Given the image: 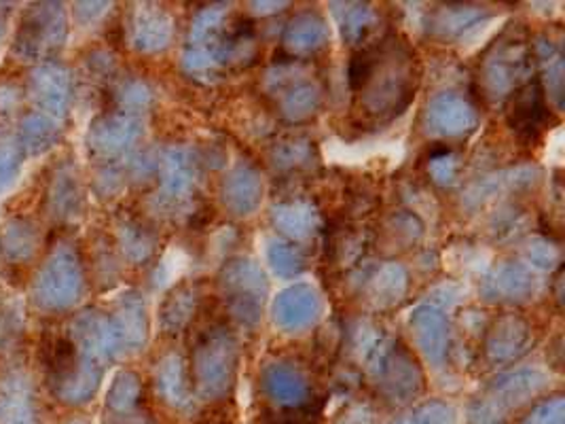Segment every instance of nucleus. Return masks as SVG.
Masks as SVG:
<instances>
[{"mask_svg": "<svg viewBox=\"0 0 565 424\" xmlns=\"http://www.w3.org/2000/svg\"><path fill=\"white\" fill-rule=\"evenodd\" d=\"M413 60L409 47L394 39L364 45L352 55L348 68L350 87L371 117L390 121L409 106L417 87Z\"/></svg>", "mask_w": 565, "mask_h": 424, "instance_id": "nucleus-1", "label": "nucleus"}, {"mask_svg": "<svg viewBox=\"0 0 565 424\" xmlns=\"http://www.w3.org/2000/svg\"><path fill=\"white\" fill-rule=\"evenodd\" d=\"M237 350L225 327H210L193 350V370L198 382L207 389H221L232 380Z\"/></svg>", "mask_w": 565, "mask_h": 424, "instance_id": "nucleus-2", "label": "nucleus"}, {"mask_svg": "<svg viewBox=\"0 0 565 424\" xmlns=\"http://www.w3.org/2000/svg\"><path fill=\"white\" fill-rule=\"evenodd\" d=\"M223 292L227 297V306L235 318L246 325H255L265 299V278L257 265L248 259H237L223 272Z\"/></svg>", "mask_w": 565, "mask_h": 424, "instance_id": "nucleus-3", "label": "nucleus"}, {"mask_svg": "<svg viewBox=\"0 0 565 424\" xmlns=\"http://www.w3.org/2000/svg\"><path fill=\"white\" fill-rule=\"evenodd\" d=\"M507 121L511 130L519 134L523 140H536L540 134L546 130L548 105L544 85L539 77L513 92L507 110Z\"/></svg>", "mask_w": 565, "mask_h": 424, "instance_id": "nucleus-4", "label": "nucleus"}, {"mask_svg": "<svg viewBox=\"0 0 565 424\" xmlns=\"http://www.w3.org/2000/svg\"><path fill=\"white\" fill-rule=\"evenodd\" d=\"M530 62H532V55L527 52L525 41H521L519 36L500 41L493 45V50L486 57L483 80L495 96L507 94L514 83L525 75V71L530 68Z\"/></svg>", "mask_w": 565, "mask_h": 424, "instance_id": "nucleus-5", "label": "nucleus"}, {"mask_svg": "<svg viewBox=\"0 0 565 424\" xmlns=\"http://www.w3.org/2000/svg\"><path fill=\"white\" fill-rule=\"evenodd\" d=\"M320 315V297L309 285H295L274 304V320L284 331H301Z\"/></svg>", "mask_w": 565, "mask_h": 424, "instance_id": "nucleus-6", "label": "nucleus"}, {"mask_svg": "<svg viewBox=\"0 0 565 424\" xmlns=\"http://www.w3.org/2000/svg\"><path fill=\"white\" fill-rule=\"evenodd\" d=\"M426 126L438 136H462L475 130L477 113L456 94H443L426 110Z\"/></svg>", "mask_w": 565, "mask_h": 424, "instance_id": "nucleus-7", "label": "nucleus"}, {"mask_svg": "<svg viewBox=\"0 0 565 424\" xmlns=\"http://www.w3.org/2000/svg\"><path fill=\"white\" fill-rule=\"evenodd\" d=\"M413 336L415 342L422 348V352L433 361L435 365H443L447 357V320L433 308H419L412 317Z\"/></svg>", "mask_w": 565, "mask_h": 424, "instance_id": "nucleus-8", "label": "nucleus"}, {"mask_svg": "<svg viewBox=\"0 0 565 424\" xmlns=\"http://www.w3.org/2000/svg\"><path fill=\"white\" fill-rule=\"evenodd\" d=\"M530 344V327L519 318H502L489 333L488 352L493 361H513Z\"/></svg>", "mask_w": 565, "mask_h": 424, "instance_id": "nucleus-9", "label": "nucleus"}, {"mask_svg": "<svg viewBox=\"0 0 565 424\" xmlns=\"http://www.w3.org/2000/svg\"><path fill=\"white\" fill-rule=\"evenodd\" d=\"M483 292L489 299H507V301L525 299L530 293L534 292V278L521 265H502L486 280Z\"/></svg>", "mask_w": 565, "mask_h": 424, "instance_id": "nucleus-10", "label": "nucleus"}, {"mask_svg": "<svg viewBox=\"0 0 565 424\" xmlns=\"http://www.w3.org/2000/svg\"><path fill=\"white\" fill-rule=\"evenodd\" d=\"M329 39V30L320 15L303 13L295 18L284 34V43L292 53H309L320 50Z\"/></svg>", "mask_w": 565, "mask_h": 424, "instance_id": "nucleus-11", "label": "nucleus"}, {"mask_svg": "<svg viewBox=\"0 0 565 424\" xmlns=\"http://www.w3.org/2000/svg\"><path fill=\"white\" fill-rule=\"evenodd\" d=\"M263 186L257 172L250 168H237L225 183V204L235 214H250L260 202Z\"/></svg>", "mask_w": 565, "mask_h": 424, "instance_id": "nucleus-12", "label": "nucleus"}, {"mask_svg": "<svg viewBox=\"0 0 565 424\" xmlns=\"http://www.w3.org/2000/svg\"><path fill=\"white\" fill-rule=\"evenodd\" d=\"M486 20V11L470 4H449L435 13L433 30L443 39L462 36L468 28Z\"/></svg>", "mask_w": 565, "mask_h": 424, "instance_id": "nucleus-13", "label": "nucleus"}, {"mask_svg": "<svg viewBox=\"0 0 565 424\" xmlns=\"http://www.w3.org/2000/svg\"><path fill=\"white\" fill-rule=\"evenodd\" d=\"M265 386L280 401H299L308 391L303 375L286 363H276L265 371Z\"/></svg>", "mask_w": 565, "mask_h": 424, "instance_id": "nucleus-14", "label": "nucleus"}, {"mask_svg": "<svg viewBox=\"0 0 565 424\" xmlns=\"http://www.w3.org/2000/svg\"><path fill=\"white\" fill-rule=\"evenodd\" d=\"M276 225L295 239H303L313 230L316 221H313V212L309 211L308 206L290 204L276 211Z\"/></svg>", "mask_w": 565, "mask_h": 424, "instance_id": "nucleus-15", "label": "nucleus"}, {"mask_svg": "<svg viewBox=\"0 0 565 424\" xmlns=\"http://www.w3.org/2000/svg\"><path fill=\"white\" fill-rule=\"evenodd\" d=\"M375 13L366 4H343V18H341V30L343 36L350 41H360L366 36V32L373 28Z\"/></svg>", "mask_w": 565, "mask_h": 424, "instance_id": "nucleus-16", "label": "nucleus"}, {"mask_svg": "<svg viewBox=\"0 0 565 424\" xmlns=\"http://www.w3.org/2000/svg\"><path fill=\"white\" fill-rule=\"evenodd\" d=\"M267 257L271 267L282 276H295L306 267V259L299 248L284 242H271L267 248Z\"/></svg>", "mask_w": 565, "mask_h": 424, "instance_id": "nucleus-17", "label": "nucleus"}, {"mask_svg": "<svg viewBox=\"0 0 565 424\" xmlns=\"http://www.w3.org/2000/svg\"><path fill=\"white\" fill-rule=\"evenodd\" d=\"M318 100H320V96H318L316 87L301 85L284 98V110H286V115H290L295 119H301V117H308L309 113H313V108L318 106Z\"/></svg>", "mask_w": 565, "mask_h": 424, "instance_id": "nucleus-18", "label": "nucleus"}]
</instances>
